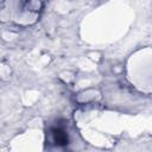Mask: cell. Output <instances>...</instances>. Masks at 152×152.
Returning <instances> with one entry per match:
<instances>
[{"label":"cell","instance_id":"1","mask_svg":"<svg viewBox=\"0 0 152 152\" xmlns=\"http://www.w3.org/2000/svg\"><path fill=\"white\" fill-rule=\"evenodd\" d=\"M51 139L55 144L57 145H64L68 144V135L65 133L64 129H62L61 127H55L51 129Z\"/></svg>","mask_w":152,"mask_h":152}]
</instances>
